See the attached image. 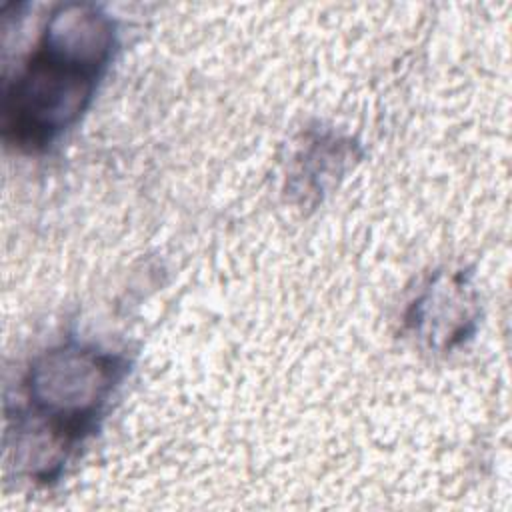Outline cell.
Instances as JSON below:
<instances>
[{
    "instance_id": "cell-1",
    "label": "cell",
    "mask_w": 512,
    "mask_h": 512,
    "mask_svg": "<svg viewBox=\"0 0 512 512\" xmlns=\"http://www.w3.org/2000/svg\"><path fill=\"white\" fill-rule=\"evenodd\" d=\"M118 48L114 18L90 2L56 6L28 60L6 86L4 140L42 152L92 104Z\"/></svg>"
},
{
    "instance_id": "cell-2",
    "label": "cell",
    "mask_w": 512,
    "mask_h": 512,
    "mask_svg": "<svg viewBox=\"0 0 512 512\" xmlns=\"http://www.w3.org/2000/svg\"><path fill=\"white\" fill-rule=\"evenodd\" d=\"M128 372L124 354L78 340L58 344L30 364L16 432L36 440L32 476L50 480L60 474L68 456L98 430Z\"/></svg>"
},
{
    "instance_id": "cell-3",
    "label": "cell",
    "mask_w": 512,
    "mask_h": 512,
    "mask_svg": "<svg viewBox=\"0 0 512 512\" xmlns=\"http://www.w3.org/2000/svg\"><path fill=\"white\" fill-rule=\"evenodd\" d=\"M478 298L464 272L438 274L406 312L408 328L430 348L450 350L476 328Z\"/></svg>"
}]
</instances>
